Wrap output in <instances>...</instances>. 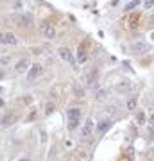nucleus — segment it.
<instances>
[{
  "label": "nucleus",
  "instance_id": "f257e3e1",
  "mask_svg": "<svg viewBox=\"0 0 154 161\" xmlns=\"http://www.w3.org/2000/svg\"><path fill=\"white\" fill-rule=\"evenodd\" d=\"M66 115H68V129L70 131H74V129L79 125V120H81V109L79 107H70V109L66 111Z\"/></svg>",
  "mask_w": 154,
  "mask_h": 161
},
{
  "label": "nucleus",
  "instance_id": "f03ea898",
  "mask_svg": "<svg viewBox=\"0 0 154 161\" xmlns=\"http://www.w3.org/2000/svg\"><path fill=\"white\" fill-rule=\"evenodd\" d=\"M0 43L2 45H11V47H16L20 39L16 34H13V32H0Z\"/></svg>",
  "mask_w": 154,
  "mask_h": 161
},
{
  "label": "nucleus",
  "instance_id": "7ed1b4c3",
  "mask_svg": "<svg viewBox=\"0 0 154 161\" xmlns=\"http://www.w3.org/2000/svg\"><path fill=\"white\" fill-rule=\"evenodd\" d=\"M39 32L48 39L56 38V29H54L52 23H48V21H39Z\"/></svg>",
  "mask_w": 154,
  "mask_h": 161
},
{
  "label": "nucleus",
  "instance_id": "20e7f679",
  "mask_svg": "<svg viewBox=\"0 0 154 161\" xmlns=\"http://www.w3.org/2000/svg\"><path fill=\"white\" fill-rule=\"evenodd\" d=\"M43 75V66L39 63H34V64H30V68L27 70V79L29 81H34L38 77H41Z\"/></svg>",
  "mask_w": 154,
  "mask_h": 161
},
{
  "label": "nucleus",
  "instance_id": "39448f33",
  "mask_svg": "<svg viewBox=\"0 0 154 161\" xmlns=\"http://www.w3.org/2000/svg\"><path fill=\"white\" fill-rule=\"evenodd\" d=\"M131 52L135 54V56H142V54L149 52V43L147 41H135L131 45Z\"/></svg>",
  "mask_w": 154,
  "mask_h": 161
},
{
  "label": "nucleus",
  "instance_id": "423d86ee",
  "mask_svg": "<svg viewBox=\"0 0 154 161\" xmlns=\"http://www.w3.org/2000/svg\"><path fill=\"white\" fill-rule=\"evenodd\" d=\"M16 120H18L16 113H7V115H4L2 118H0V125H2V127H9V125H13Z\"/></svg>",
  "mask_w": 154,
  "mask_h": 161
},
{
  "label": "nucleus",
  "instance_id": "0eeeda50",
  "mask_svg": "<svg viewBox=\"0 0 154 161\" xmlns=\"http://www.w3.org/2000/svg\"><path fill=\"white\" fill-rule=\"evenodd\" d=\"M57 52H59V57L63 59V61H66V63H75V57H74V54L70 52V48H66V47H61Z\"/></svg>",
  "mask_w": 154,
  "mask_h": 161
},
{
  "label": "nucleus",
  "instance_id": "6e6552de",
  "mask_svg": "<svg viewBox=\"0 0 154 161\" xmlns=\"http://www.w3.org/2000/svg\"><path fill=\"white\" fill-rule=\"evenodd\" d=\"M30 68V61L29 59H20L16 64H15V70L18 72V73H23V72H27Z\"/></svg>",
  "mask_w": 154,
  "mask_h": 161
},
{
  "label": "nucleus",
  "instance_id": "1a4fd4ad",
  "mask_svg": "<svg viewBox=\"0 0 154 161\" xmlns=\"http://www.w3.org/2000/svg\"><path fill=\"white\" fill-rule=\"evenodd\" d=\"M111 125H113V120H109V118L100 120L99 125H97V131H99V133H106V131H109V129H111Z\"/></svg>",
  "mask_w": 154,
  "mask_h": 161
},
{
  "label": "nucleus",
  "instance_id": "9d476101",
  "mask_svg": "<svg viewBox=\"0 0 154 161\" xmlns=\"http://www.w3.org/2000/svg\"><path fill=\"white\" fill-rule=\"evenodd\" d=\"M115 90L118 93H127V91H131V82L129 81H122V82H118L115 86Z\"/></svg>",
  "mask_w": 154,
  "mask_h": 161
},
{
  "label": "nucleus",
  "instance_id": "9b49d317",
  "mask_svg": "<svg viewBox=\"0 0 154 161\" xmlns=\"http://www.w3.org/2000/svg\"><path fill=\"white\" fill-rule=\"evenodd\" d=\"M93 127H95L93 120H91V118H88V120L84 122V127H83V136H90L91 131H93Z\"/></svg>",
  "mask_w": 154,
  "mask_h": 161
},
{
  "label": "nucleus",
  "instance_id": "f8f14e48",
  "mask_svg": "<svg viewBox=\"0 0 154 161\" xmlns=\"http://www.w3.org/2000/svg\"><path fill=\"white\" fill-rule=\"evenodd\" d=\"M88 61V54H86V50H84V47H79L77 48V63H86Z\"/></svg>",
  "mask_w": 154,
  "mask_h": 161
},
{
  "label": "nucleus",
  "instance_id": "ddd939ff",
  "mask_svg": "<svg viewBox=\"0 0 154 161\" xmlns=\"http://www.w3.org/2000/svg\"><path fill=\"white\" fill-rule=\"evenodd\" d=\"M97 75H99V72H97V70L90 72V73L86 75V82H88V84H95V82H97Z\"/></svg>",
  "mask_w": 154,
  "mask_h": 161
},
{
  "label": "nucleus",
  "instance_id": "4468645a",
  "mask_svg": "<svg viewBox=\"0 0 154 161\" xmlns=\"http://www.w3.org/2000/svg\"><path fill=\"white\" fill-rule=\"evenodd\" d=\"M18 25H22V27H27V25H30V16H22L18 20Z\"/></svg>",
  "mask_w": 154,
  "mask_h": 161
},
{
  "label": "nucleus",
  "instance_id": "2eb2a0df",
  "mask_svg": "<svg viewBox=\"0 0 154 161\" xmlns=\"http://www.w3.org/2000/svg\"><path fill=\"white\" fill-rule=\"evenodd\" d=\"M136 6H140V0H131V2H129L126 7H124V11H133Z\"/></svg>",
  "mask_w": 154,
  "mask_h": 161
},
{
  "label": "nucleus",
  "instance_id": "dca6fc26",
  "mask_svg": "<svg viewBox=\"0 0 154 161\" xmlns=\"http://www.w3.org/2000/svg\"><path fill=\"white\" fill-rule=\"evenodd\" d=\"M106 113L111 115V116H117L118 115V109H117L115 106H106Z\"/></svg>",
  "mask_w": 154,
  "mask_h": 161
},
{
  "label": "nucleus",
  "instance_id": "f3484780",
  "mask_svg": "<svg viewBox=\"0 0 154 161\" xmlns=\"http://www.w3.org/2000/svg\"><path fill=\"white\" fill-rule=\"evenodd\" d=\"M9 61H11V56H0V64L2 66H7Z\"/></svg>",
  "mask_w": 154,
  "mask_h": 161
},
{
  "label": "nucleus",
  "instance_id": "a211bd4d",
  "mask_svg": "<svg viewBox=\"0 0 154 161\" xmlns=\"http://www.w3.org/2000/svg\"><path fill=\"white\" fill-rule=\"evenodd\" d=\"M45 113H47V115H52V113H54V104H52V102H48V104L45 106Z\"/></svg>",
  "mask_w": 154,
  "mask_h": 161
},
{
  "label": "nucleus",
  "instance_id": "6ab92c4d",
  "mask_svg": "<svg viewBox=\"0 0 154 161\" xmlns=\"http://www.w3.org/2000/svg\"><path fill=\"white\" fill-rule=\"evenodd\" d=\"M135 107H136V100L135 99H131V100H127V109H135Z\"/></svg>",
  "mask_w": 154,
  "mask_h": 161
},
{
  "label": "nucleus",
  "instance_id": "aec40b11",
  "mask_svg": "<svg viewBox=\"0 0 154 161\" xmlns=\"http://www.w3.org/2000/svg\"><path fill=\"white\" fill-rule=\"evenodd\" d=\"M136 118H138V124H143V122H145V113H142V111H138Z\"/></svg>",
  "mask_w": 154,
  "mask_h": 161
},
{
  "label": "nucleus",
  "instance_id": "412c9836",
  "mask_svg": "<svg viewBox=\"0 0 154 161\" xmlns=\"http://www.w3.org/2000/svg\"><path fill=\"white\" fill-rule=\"evenodd\" d=\"M154 6V0H143V7L145 9H151Z\"/></svg>",
  "mask_w": 154,
  "mask_h": 161
},
{
  "label": "nucleus",
  "instance_id": "4be33fe9",
  "mask_svg": "<svg viewBox=\"0 0 154 161\" xmlns=\"http://www.w3.org/2000/svg\"><path fill=\"white\" fill-rule=\"evenodd\" d=\"M147 122H149V127H154V113H149Z\"/></svg>",
  "mask_w": 154,
  "mask_h": 161
},
{
  "label": "nucleus",
  "instance_id": "5701e85b",
  "mask_svg": "<svg viewBox=\"0 0 154 161\" xmlns=\"http://www.w3.org/2000/svg\"><path fill=\"white\" fill-rule=\"evenodd\" d=\"M97 99H102V97H104V90H97Z\"/></svg>",
  "mask_w": 154,
  "mask_h": 161
},
{
  "label": "nucleus",
  "instance_id": "b1692460",
  "mask_svg": "<svg viewBox=\"0 0 154 161\" xmlns=\"http://www.w3.org/2000/svg\"><path fill=\"white\" fill-rule=\"evenodd\" d=\"M149 21H151V23H154V13L151 15V18H149Z\"/></svg>",
  "mask_w": 154,
  "mask_h": 161
},
{
  "label": "nucleus",
  "instance_id": "393cba45",
  "mask_svg": "<svg viewBox=\"0 0 154 161\" xmlns=\"http://www.w3.org/2000/svg\"><path fill=\"white\" fill-rule=\"evenodd\" d=\"M0 107H4V99H0Z\"/></svg>",
  "mask_w": 154,
  "mask_h": 161
},
{
  "label": "nucleus",
  "instance_id": "a878e982",
  "mask_svg": "<svg viewBox=\"0 0 154 161\" xmlns=\"http://www.w3.org/2000/svg\"><path fill=\"white\" fill-rule=\"evenodd\" d=\"M18 161H29V159L27 158H22V159H18Z\"/></svg>",
  "mask_w": 154,
  "mask_h": 161
},
{
  "label": "nucleus",
  "instance_id": "bb28decb",
  "mask_svg": "<svg viewBox=\"0 0 154 161\" xmlns=\"http://www.w3.org/2000/svg\"><path fill=\"white\" fill-rule=\"evenodd\" d=\"M151 39H152V41H154V32H152V34H151Z\"/></svg>",
  "mask_w": 154,
  "mask_h": 161
}]
</instances>
